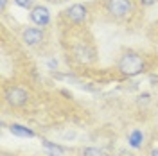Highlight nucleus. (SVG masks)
<instances>
[{
	"label": "nucleus",
	"instance_id": "nucleus-1",
	"mask_svg": "<svg viewBox=\"0 0 158 156\" xmlns=\"http://www.w3.org/2000/svg\"><path fill=\"white\" fill-rule=\"evenodd\" d=\"M144 68H146V63H144L142 56L135 50H124L117 61V70L126 77L140 76L144 72Z\"/></svg>",
	"mask_w": 158,
	"mask_h": 156
},
{
	"label": "nucleus",
	"instance_id": "nucleus-2",
	"mask_svg": "<svg viewBox=\"0 0 158 156\" xmlns=\"http://www.w3.org/2000/svg\"><path fill=\"white\" fill-rule=\"evenodd\" d=\"M104 7L113 18H128L133 13V0H106Z\"/></svg>",
	"mask_w": 158,
	"mask_h": 156
},
{
	"label": "nucleus",
	"instance_id": "nucleus-3",
	"mask_svg": "<svg viewBox=\"0 0 158 156\" xmlns=\"http://www.w3.org/2000/svg\"><path fill=\"white\" fill-rule=\"evenodd\" d=\"M6 102L13 108H22L27 104V101H29V93H27V90L22 86H9L6 90Z\"/></svg>",
	"mask_w": 158,
	"mask_h": 156
},
{
	"label": "nucleus",
	"instance_id": "nucleus-4",
	"mask_svg": "<svg viewBox=\"0 0 158 156\" xmlns=\"http://www.w3.org/2000/svg\"><path fill=\"white\" fill-rule=\"evenodd\" d=\"M65 18L72 23H85L88 20V7L83 4H74L65 9Z\"/></svg>",
	"mask_w": 158,
	"mask_h": 156
},
{
	"label": "nucleus",
	"instance_id": "nucleus-5",
	"mask_svg": "<svg viewBox=\"0 0 158 156\" xmlns=\"http://www.w3.org/2000/svg\"><path fill=\"white\" fill-rule=\"evenodd\" d=\"M22 39H23L25 45L36 47V45H40V43H43L45 32H43V29H40V27H27V29L22 32Z\"/></svg>",
	"mask_w": 158,
	"mask_h": 156
},
{
	"label": "nucleus",
	"instance_id": "nucleus-6",
	"mask_svg": "<svg viewBox=\"0 0 158 156\" xmlns=\"http://www.w3.org/2000/svg\"><path fill=\"white\" fill-rule=\"evenodd\" d=\"M29 16H31V22L34 25H38V27H45V25H49V22H50V13L45 6H34L31 9Z\"/></svg>",
	"mask_w": 158,
	"mask_h": 156
},
{
	"label": "nucleus",
	"instance_id": "nucleus-7",
	"mask_svg": "<svg viewBox=\"0 0 158 156\" xmlns=\"http://www.w3.org/2000/svg\"><path fill=\"white\" fill-rule=\"evenodd\" d=\"M41 147L45 149V153L49 156H63L65 154V147L59 146V144H54L50 140H41Z\"/></svg>",
	"mask_w": 158,
	"mask_h": 156
},
{
	"label": "nucleus",
	"instance_id": "nucleus-8",
	"mask_svg": "<svg viewBox=\"0 0 158 156\" xmlns=\"http://www.w3.org/2000/svg\"><path fill=\"white\" fill-rule=\"evenodd\" d=\"M9 131L15 135V137H22V138H32L34 137V131L32 129H29V127L22 126V124H11L9 126Z\"/></svg>",
	"mask_w": 158,
	"mask_h": 156
},
{
	"label": "nucleus",
	"instance_id": "nucleus-9",
	"mask_svg": "<svg viewBox=\"0 0 158 156\" xmlns=\"http://www.w3.org/2000/svg\"><path fill=\"white\" fill-rule=\"evenodd\" d=\"M142 142H144V135H142V131H133L131 135H129V146L131 147H140L142 146Z\"/></svg>",
	"mask_w": 158,
	"mask_h": 156
},
{
	"label": "nucleus",
	"instance_id": "nucleus-10",
	"mask_svg": "<svg viewBox=\"0 0 158 156\" xmlns=\"http://www.w3.org/2000/svg\"><path fill=\"white\" fill-rule=\"evenodd\" d=\"M83 156H106V154L97 147H86V149H83Z\"/></svg>",
	"mask_w": 158,
	"mask_h": 156
},
{
	"label": "nucleus",
	"instance_id": "nucleus-11",
	"mask_svg": "<svg viewBox=\"0 0 158 156\" xmlns=\"http://www.w3.org/2000/svg\"><path fill=\"white\" fill-rule=\"evenodd\" d=\"M13 2H15L16 6H20V7H23V9H32L36 0H13Z\"/></svg>",
	"mask_w": 158,
	"mask_h": 156
},
{
	"label": "nucleus",
	"instance_id": "nucleus-12",
	"mask_svg": "<svg viewBox=\"0 0 158 156\" xmlns=\"http://www.w3.org/2000/svg\"><path fill=\"white\" fill-rule=\"evenodd\" d=\"M142 6H153V4H156L158 0H138Z\"/></svg>",
	"mask_w": 158,
	"mask_h": 156
},
{
	"label": "nucleus",
	"instance_id": "nucleus-13",
	"mask_svg": "<svg viewBox=\"0 0 158 156\" xmlns=\"http://www.w3.org/2000/svg\"><path fill=\"white\" fill-rule=\"evenodd\" d=\"M6 6H7V0H0V9L6 11Z\"/></svg>",
	"mask_w": 158,
	"mask_h": 156
},
{
	"label": "nucleus",
	"instance_id": "nucleus-14",
	"mask_svg": "<svg viewBox=\"0 0 158 156\" xmlns=\"http://www.w3.org/2000/svg\"><path fill=\"white\" fill-rule=\"evenodd\" d=\"M149 156H158V149H153V151L149 153Z\"/></svg>",
	"mask_w": 158,
	"mask_h": 156
}]
</instances>
